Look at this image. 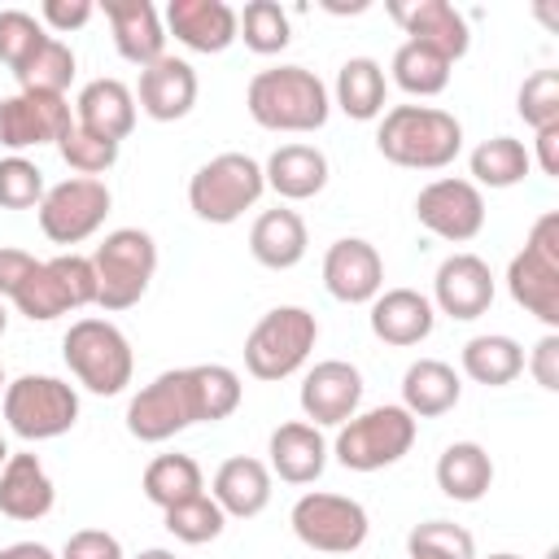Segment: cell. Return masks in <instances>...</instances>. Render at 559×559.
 I'll use <instances>...</instances> for the list:
<instances>
[{
    "label": "cell",
    "mask_w": 559,
    "mask_h": 559,
    "mask_svg": "<svg viewBox=\"0 0 559 559\" xmlns=\"http://www.w3.org/2000/svg\"><path fill=\"white\" fill-rule=\"evenodd\" d=\"M467 166H472L476 188H515L533 170V153L515 135H493V140H480L472 148Z\"/></svg>",
    "instance_id": "836d02e7"
},
{
    "label": "cell",
    "mask_w": 559,
    "mask_h": 559,
    "mask_svg": "<svg viewBox=\"0 0 559 559\" xmlns=\"http://www.w3.org/2000/svg\"><path fill=\"white\" fill-rule=\"evenodd\" d=\"M17 92H44V96H66V87L74 83V52L66 39L48 35V44L13 74Z\"/></svg>",
    "instance_id": "8d00e7d4"
},
{
    "label": "cell",
    "mask_w": 559,
    "mask_h": 559,
    "mask_svg": "<svg viewBox=\"0 0 559 559\" xmlns=\"http://www.w3.org/2000/svg\"><path fill=\"white\" fill-rule=\"evenodd\" d=\"M4 424L22 441H52L79 424V393L57 376H17L4 384Z\"/></svg>",
    "instance_id": "30bf717a"
},
{
    "label": "cell",
    "mask_w": 559,
    "mask_h": 559,
    "mask_svg": "<svg viewBox=\"0 0 559 559\" xmlns=\"http://www.w3.org/2000/svg\"><path fill=\"white\" fill-rule=\"evenodd\" d=\"M140 109L153 122H179L192 114L197 105V70L183 57H157L153 66L140 70V87H135Z\"/></svg>",
    "instance_id": "d6986e66"
},
{
    "label": "cell",
    "mask_w": 559,
    "mask_h": 559,
    "mask_svg": "<svg viewBox=\"0 0 559 559\" xmlns=\"http://www.w3.org/2000/svg\"><path fill=\"white\" fill-rule=\"evenodd\" d=\"M520 371H524V345L515 336L485 332V336H472L463 345V376L476 380V384H485V389H502Z\"/></svg>",
    "instance_id": "1f68e13d"
},
{
    "label": "cell",
    "mask_w": 559,
    "mask_h": 559,
    "mask_svg": "<svg viewBox=\"0 0 559 559\" xmlns=\"http://www.w3.org/2000/svg\"><path fill=\"white\" fill-rule=\"evenodd\" d=\"M537 166H542V175L559 179V127L537 131Z\"/></svg>",
    "instance_id": "816d5d0a"
},
{
    "label": "cell",
    "mask_w": 559,
    "mask_h": 559,
    "mask_svg": "<svg viewBox=\"0 0 559 559\" xmlns=\"http://www.w3.org/2000/svg\"><path fill=\"white\" fill-rule=\"evenodd\" d=\"M358 402H362V376L354 362H341V358H328V362H314L301 380V411H306V424L323 428V424H345L358 415Z\"/></svg>",
    "instance_id": "e0dca14e"
},
{
    "label": "cell",
    "mask_w": 559,
    "mask_h": 559,
    "mask_svg": "<svg viewBox=\"0 0 559 559\" xmlns=\"http://www.w3.org/2000/svg\"><path fill=\"white\" fill-rule=\"evenodd\" d=\"M4 459H9V445H4V437H0V467H4Z\"/></svg>",
    "instance_id": "6f0895ef"
},
{
    "label": "cell",
    "mask_w": 559,
    "mask_h": 559,
    "mask_svg": "<svg viewBox=\"0 0 559 559\" xmlns=\"http://www.w3.org/2000/svg\"><path fill=\"white\" fill-rule=\"evenodd\" d=\"M485 559H520V555H511V550H498V555H485Z\"/></svg>",
    "instance_id": "9f6ffc18"
},
{
    "label": "cell",
    "mask_w": 559,
    "mask_h": 559,
    "mask_svg": "<svg viewBox=\"0 0 559 559\" xmlns=\"http://www.w3.org/2000/svg\"><path fill=\"white\" fill-rule=\"evenodd\" d=\"M162 520H166V533L175 542H183V546H205V542H214L227 528V515H223V507L210 493H197V498L162 511Z\"/></svg>",
    "instance_id": "f35d334b"
},
{
    "label": "cell",
    "mask_w": 559,
    "mask_h": 559,
    "mask_svg": "<svg viewBox=\"0 0 559 559\" xmlns=\"http://www.w3.org/2000/svg\"><path fill=\"white\" fill-rule=\"evenodd\" d=\"M245 109L258 127L266 131H288V135H306L319 131L332 114L328 87L314 70L306 66H271L258 70L245 87Z\"/></svg>",
    "instance_id": "6da1fadb"
},
{
    "label": "cell",
    "mask_w": 559,
    "mask_h": 559,
    "mask_svg": "<svg viewBox=\"0 0 559 559\" xmlns=\"http://www.w3.org/2000/svg\"><path fill=\"white\" fill-rule=\"evenodd\" d=\"M74 122L92 135L122 144L135 131V92L122 79H92L74 100Z\"/></svg>",
    "instance_id": "cb8c5ba5"
},
{
    "label": "cell",
    "mask_w": 559,
    "mask_h": 559,
    "mask_svg": "<svg viewBox=\"0 0 559 559\" xmlns=\"http://www.w3.org/2000/svg\"><path fill=\"white\" fill-rule=\"evenodd\" d=\"M0 559H57V555L44 542H13V546L0 550Z\"/></svg>",
    "instance_id": "f5cc1de1"
},
{
    "label": "cell",
    "mask_w": 559,
    "mask_h": 559,
    "mask_svg": "<svg viewBox=\"0 0 559 559\" xmlns=\"http://www.w3.org/2000/svg\"><path fill=\"white\" fill-rule=\"evenodd\" d=\"M546 559H559V550H555V546H550V550H546Z\"/></svg>",
    "instance_id": "91938a15"
},
{
    "label": "cell",
    "mask_w": 559,
    "mask_h": 559,
    "mask_svg": "<svg viewBox=\"0 0 559 559\" xmlns=\"http://www.w3.org/2000/svg\"><path fill=\"white\" fill-rule=\"evenodd\" d=\"M197 380H201V402H205V424L214 419H227L236 406H240V376L223 362H201L197 367Z\"/></svg>",
    "instance_id": "f6af8a7d"
},
{
    "label": "cell",
    "mask_w": 559,
    "mask_h": 559,
    "mask_svg": "<svg viewBox=\"0 0 559 559\" xmlns=\"http://www.w3.org/2000/svg\"><path fill=\"white\" fill-rule=\"evenodd\" d=\"M493 485V459L476 441H454L437 459V489L454 502H480Z\"/></svg>",
    "instance_id": "f546056e"
},
{
    "label": "cell",
    "mask_w": 559,
    "mask_h": 559,
    "mask_svg": "<svg viewBox=\"0 0 559 559\" xmlns=\"http://www.w3.org/2000/svg\"><path fill=\"white\" fill-rule=\"evenodd\" d=\"M463 397V380L450 362L441 358H419L406 367L402 376V406L415 415V419H437L445 411H454Z\"/></svg>",
    "instance_id": "f1b7e54d"
},
{
    "label": "cell",
    "mask_w": 559,
    "mask_h": 559,
    "mask_svg": "<svg viewBox=\"0 0 559 559\" xmlns=\"http://www.w3.org/2000/svg\"><path fill=\"white\" fill-rule=\"evenodd\" d=\"M415 218L432 236H441L450 245H467L485 227V197H480V188L472 179H454V175L450 179H432L415 197Z\"/></svg>",
    "instance_id": "4fadbf2b"
},
{
    "label": "cell",
    "mask_w": 559,
    "mask_h": 559,
    "mask_svg": "<svg viewBox=\"0 0 559 559\" xmlns=\"http://www.w3.org/2000/svg\"><path fill=\"white\" fill-rule=\"evenodd\" d=\"M507 293L550 332L559 328V214H542L528 227L524 249L507 266Z\"/></svg>",
    "instance_id": "5b68a950"
},
{
    "label": "cell",
    "mask_w": 559,
    "mask_h": 559,
    "mask_svg": "<svg viewBox=\"0 0 559 559\" xmlns=\"http://www.w3.org/2000/svg\"><path fill=\"white\" fill-rule=\"evenodd\" d=\"M515 109L533 131L559 127V70H533L515 92Z\"/></svg>",
    "instance_id": "7bdbcfd3"
},
{
    "label": "cell",
    "mask_w": 559,
    "mask_h": 559,
    "mask_svg": "<svg viewBox=\"0 0 559 559\" xmlns=\"http://www.w3.org/2000/svg\"><path fill=\"white\" fill-rule=\"evenodd\" d=\"M35 253H26V249H13V245H0V297H13L17 293V284L35 271Z\"/></svg>",
    "instance_id": "f907efd6"
},
{
    "label": "cell",
    "mask_w": 559,
    "mask_h": 559,
    "mask_svg": "<svg viewBox=\"0 0 559 559\" xmlns=\"http://www.w3.org/2000/svg\"><path fill=\"white\" fill-rule=\"evenodd\" d=\"M57 153H61V162H66L74 175H83V179H96V175H105V170L118 162V144L105 140V135L83 131L79 122L57 140Z\"/></svg>",
    "instance_id": "b9f144b4"
},
{
    "label": "cell",
    "mask_w": 559,
    "mask_h": 559,
    "mask_svg": "<svg viewBox=\"0 0 559 559\" xmlns=\"http://www.w3.org/2000/svg\"><path fill=\"white\" fill-rule=\"evenodd\" d=\"M140 489H144V498H148L153 507L170 511V507H179V502L205 493V476H201V463H197L192 454H157V459L144 467Z\"/></svg>",
    "instance_id": "d6a6232c"
},
{
    "label": "cell",
    "mask_w": 559,
    "mask_h": 559,
    "mask_svg": "<svg viewBox=\"0 0 559 559\" xmlns=\"http://www.w3.org/2000/svg\"><path fill=\"white\" fill-rule=\"evenodd\" d=\"M266 454H271V476L288 480V485H314L328 467V441L314 424L306 419H288L271 432L266 441Z\"/></svg>",
    "instance_id": "7402d4cb"
},
{
    "label": "cell",
    "mask_w": 559,
    "mask_h": 559,
    "mask_svg": "<svg viewBox=\"0 0 559 559\" xmlns=\"http://www.w3.org/2000/svg\"><path fill=\"white\" fill-rule=\"evenodd\" d=\"M262 179L284 201H310V197H319L328 188V157L314 144H280L266 157Z\"/></svg>",
    "instance_id": "484cf974"
},
{
    "label": "cell",
    "mask_w": 559,
    "mask_h": 559,
    "mask_svg": "<svg viewBox=\"0 0 559 559\" xmlns=\"http://www.w3.org/2000/svg\"><path fill=\"white\" fill-rule=\"evenodd\" d=\"M223 515L231 520H253L266 511L271 502V467L262 459H249V454H236L227 459L218 472H214V493H210Z\"/></svg>",
    "instance_id": "83f0119b"
},
{
    "label": "cell",
    "mask_w": 559,
    "mask_h": 559,
    "mask_svg": "<svg viewBox=\"0 0 559 559\" xmlns=\"http://www.w3.org/2000/svg\"><path fill=\"white\" fill-rule=\"evenodd\" d=\"M415 432L419 428L406 406H371L341 424L332 454L349 472H380V467H393L402 454H411Z\"/></svg>",
    "instance_id": "9c48e42d"
},
{
    "label": "cell",
    "mask_w": 559,
    "mask_h": 559,
    "mask_svg": "<svg viewBox=\"0 0 559 559\" xmlns=\"http://www.w3.org/2000/svg\"><path fill=\"white\" fill-rule=\"evenodd\" d=\"M61 358H66L70 376L87 393H100V397L122 393L131 384V371H135L131 341L109 319H74L70 332L61 336Z\"/></svg>",
    "instance_id": "3957f363"
},
{
    "label": "cell",
    "mask_w": 559,
    "mask_h": 559,
    "mask_svg": "<svg viewBox=\"0 0 559 559\" xmlns=\"http://www.w3.org/2000/svg\"><path fill=\"white\" fill-rule=\"evenodd\" d=\"M323 288L345 306H371L384 288V262L371 240L341 236L323 253Z\"/></svg>",
    "instance_id": "9a60e30c"
},
{
    "label": "cell",
    "mask_w": 559,
    "mask_h": 559,
    "mask_svg": "<svg viewBox=\"0 0 559 559\" xmlns=\"http://www.w3.org/2000/svg\"><path fill=\"white\" fill-rule=\"evenodd\" d=\"M376 148L406 170H445L463 148V127L437 105H393L380 114Z\"/></svg>",
    "instance_id": "7a4b0ae2"
},
{
    "label": "cell",
    "mask_w": 559,
    "mask_h": 559,
    "mask_svg": "<svg viewBox=\"0 0 559 559\" xmlns=\"http://www.w3.org/2000/svg\"><path fill=\"white\" fill-rule=\"evenodd\" d=\"M48 44V31L35 13L26 9H0V61L17 74L39 48Z\"/></svg>",
    "instance_id": "60d3db41"
},
{
    "label": "cell",
    "mask_w": 559,
    "mask_h": 559,
    "mask_svg": "<svg viewBox=\"0 0 559 559\" xmlns=\"http://www.w3.org/2000/svg\"><path fill=\"white\" fill-rule=\"evenodd\" d=\"M367 319H371L376 341L406 349V345L428 341V332H432V323H437V310H432V301H428L424 293H415V288H380V297L371 301V314H367Z\"/></svg>",
    "instance_id": "603a6c76"
},
{
    "label": "cell",
    "mask_w": 559,
    "mask_h": 559,
    "mask_svg": "<svg viewBox=\"0 0 559 559\" xmlns=\"http://www.w3.org/2000/svg\"><path fill=\"white\" fill-rule=\"evenodd\" d=\"M44 170L35 162H26L22 153H9L0 157V205L4 210H39L44 201Z\"/></svg>",
    "instance_id": "ee69618b"
},
{
    "label": "cell",
    "mask_w": 559,
    "mask_h": 559,
    "mask_svg": "<svg viewBox=\"0 0 559 559\" xmlns=\"http://www.w3.org/2000/svg\"><path fill=\"white\" fill-rule=\"evenodd\" d=\"M384 96H389V83H384V66L376 57H349L336 70V105L354 122L380 118L384 114Z\"/></svg>",
    "instance_id": "4dcf8cb0"
},
{
    "label": "cell",
    "mask_w": 559,
    "mask_h": 559,
    "mask_svg": "<svg viewBox=\"0 0 559 559\" xmlns=\"http://www.w3.org/2000/svg\"><path fill=\"white\" fill-rule=\"evenodd\" d=\"M48 262H52L57 280L66 284L74 310L96 306V271H92V258H83V253H57V258H48Z\"/></svg>",
    "instance_id": "bcb514c9"
},
{
    "label": "cell",
    "mask_w": 559,
    "mask_h": 559,
    "mask_svg": "<svg viewBox=\"0 0 559 559\" xmlns=\"http://www.w3.org/2000/svg\"><path fill=\"white\" fill-rule=\"evenodd\" d=\"M306 245H310L306 223H301V214L288 210V205L262 210V214L253 218V227H249V253H253V262H262L266 271H288V266H297V262L306 258Z\"/></svg>",
    "instance_id": "4316f807"
},
{
    "label": "cell",
    "mask_w": 559,
    "mask_h": 559,
    "mask_svg": "<svg viewBox=\"0 0 559 559\" xmlns=\"http://www.w3.org/2000/svg\"><path fill=\"white\" fill-rule=\"evenodd\" d=\"M4 384H9V380H4V367H0V397H4Z\"/></svg>",
    "instance_id": "680465c9"
},
{
    "label": "cell",
    "mask_w": 559,
    "mask_h": 559,
    "mask_svg": "<svg viewBox=\"0 0 559 559\" xmlns=\"http://www.w3.org/2000/svg\"><path fill=\"white\" fill-rule=\"evenodd\" d=\"M135 559H175V550H162V546H148V550H140Z\"/></svg>",
    "instance_id": "db71d44e"
},
{
    "label": "cell",
    "mask_w": 559,
    "mask_h": 559,
    "mask_svg": "<svg viewBox=\"0 0 559 559\" xmlns=\"http://www.w3.org/2000/svg\"><path fill=\"white\" fill-rule=\"evenodd\" d=\"M389 17H393L415 44L437 48L450 66L472 48L467 17H463L450 0H389Z\"/></svg>",
    "instance_id": "ac0fdd59"
},
{
    "label": "cell",
    "mask_w": 559,
    "mask_h": 559,
    "mask_svg": "<svg viewBox=\"0 0 559 559\" xmlns=\"http://www.w3.org/2000/svg\"><path fill=\"white\" fill-rule=\"evenodd\" d=\"M389 70H393V83H397L406 96H441V92L450 87V61H445L437 48L415 44V39H406V44L393 52Z\"/></svg>",
    "instance_id": "e575fe53"
},
{
    "label": "cell",
    "mask_w": 559,
    "mask_h": 559,
    "mask_svg": "<svg viewBox=\"0 0 559 559\" xmlns=\"http://www.w3.org/2000/svg\"><path fill=\"white\" fill-rule=\"evenodd\" d=\"M288 524H293L297 542L319 555H354L371 528L362 502H354L345 493H323V489L301 493L288 511Z\"/></svg>",
    "instance_id": "8fae6325"
},
{
    "label": "cell",
    "mask_w": 559,
    "mask_h": 559,
    "mask_svg": "<svg viewBox=\"0 0 559 559\" xmlns=\"http://www.w3.org/2000/svg\"><path fill=\"white\" fill-rule=\"evenodd\" d=\"M314 341H319V319L306 306H275L245 336V371L266 384L288 380L293 371H301Z\"/></svg>",
    "instance_id": "8992f818"
},
{
    "label": "cell",
    "mask_w": 559,
    "mask_h": 559,
    "mask_svg": "<svg viewBox=\"0 0 559 559\" xmlns=\"http://www.w3.org/2000/svg\"><path fill=\"white\" fill-rule=\"evenodd\" d=\"M57 502L52 476L35 454H9L0 467V515L9 520H44Z\"/></svg>",
    "instance_id": "d4e9b609"
},
{
    "label": "cell",
    "mask_w": 559,
    "mask_h": 559,
    "mask_svg": "<svg viewBox=\"0 0 559 559\" xmlns=\"http://www.w3.org/2000/svg\"><path fill=\"white\" fill-rule=\"evenodd\" d=\"M92 13H96L92 0H44V4H39V22L52 26L57 35H70V31L87 26Z\"/></svg>",
    "instance_id": "c3c4849f"
},
{
    "label": "cell",
    "mask_w": 559,
    "mask_h": 559,
    "mask_svg": "<svg viewBox=\"0 0 559 559\" xmlns=\"http://www.w3.org/2000/svg\"><path fill=\"white\" fill-rule=\"evenodd\" d=\"M105 17H109L114 48L122 61L144 70L157 57H166V26L148 0H105Z\"/></svg>",
    "instance_id": "44dd1931"
},
{
    "label": "cell",
    "mask_w": 559,
    "mask_h": 559,
    "mask_svg": "<svg viewBox=\"0 0 559 559\" xmlns=\"http://www.w3.org/2000/svg\"><path fill=\"white\" fill-rule=\"evenodd\" d=\"M57 559H122V542L105 528H79V533H70V542L61 546Z\"/></svg>",
    "instance_id": "7dc6e473"
},
{
    "label": "cell",
    "mask_w": 559,
    "mask_h": 559,
    "mask_svg": "<svg viewBox=\"0 0 559 559\" xmlns=\"http://www.w3.org/2000/svg\"><path fill=\"white\" fill-rule=\"evenodd\" d=\"M4 328H9V310H4V297H0V336H4Z\"/></svg>",
    "instance_id": "11a10c76"
},
{
    "label": "cell",
    "mask_w": 559,
    "mask_h": 559,
    "mask_svg": "<svg viewBox=\"0 0 559 559\" xmlns=\"http://www.w3.org/2000/svg\"><path fill=\"white\" fill-rule=\"evenodd\" d=\"M114 197L105 188V179H83L70 175L61 183H52L39 201V231L52 245H83L87 236L100 231L105 214H109Z\"/></svg>",
    "instance_id": "7c38bea8"
},
{
    "label": "cell",
    "mask_w": 559,
    "mask_h": 559,
    "mask_svg": "<svg viewBox=\"0 0 559 559\" xmlns=\"http://www.w3.org/2000/svg\"><path fill=\"white\" fill-rule=\"evenodd\" d=\"M236 39H245V48L258 52V57L284 52L288 39H293V26H288L284 4L280 0H249L236 13Z\"/></svg>",
    "instance_id": "d590c367"
},
{
    "label": "cell",
    "mask_w": 559,
    "mask_h": 559,
    "mask_svg": "<svg viewBox=\"0 0 559 559\" xmlns=\"http://www.w3.org/2000/svg\"><path fill=\"white\" fill-rule=\"evenodd\" d=\"M74 127L70 100L66 96H44V92H13L0 100V144L9 153L57 144Z\"/></svg>",
    "instance_id": "5bb4252c"
},
{
    "label": "cell",
    "mask_w": 559,
    "mask_h": 559,
    "mask_svg": "<svg viewBox=\"0 0 559 559\" xmlns=\"http://www.w3.org/2000/svg\"><path fill=\"white\" fill-rule=\"evenodd\" d=\"M266 192L262 166L249 153H218L205 166H197V175L188 179V205L201 223H236L245 210L258 205V197Z\"/></svg>",
    "instance_id": "ba28073f"
},
{
    "label": "cell",
    "mask_w": 559,
    "mask_h": 559,
    "mask_svg": "<svg viewBox=\"0 0 559 559\" xmlns=\"http://www.w3.org/2000/svg\"><path fill=\"white\" fill-rule=\"evenodd\" d=\"M528 371H533V380H537L546 393L559 389V332H546V336L533 345V354H528Z\"/></svg>",
    "instance_id": "681fc988"
},
{
    "label": "cell",
    "mask_w": 559,
    "mask_h": 559,
    "mask_svg": "<svg viewBox=\"0 0 559 559\" xmlns=\"http://www.w3.org/2000/svg\"><path fill=\"white\" fill-rule=\"evenodd\" d=\"M205 424V402H201V380L197 367H175L153 376L127 406V432L135 441H170L175 432Z\"/></svg>",
    "instance_id": "277c9868"
},
{
    "label": "cell",
    "mask_w": 559,
    "mask_h": 559,
    "mask_svg": "<svg viewBox=\"0 0 559 559\" xmlns=\"http://www.w3.org/2000/svg\"><path fill=\"white\" fill-rule=\"evenodd\" d=\"M13 306H17V314H26L31 323H48V319H57V314H70L74 306H70V293H66V284L57 280V271H52V262H35V271L17 284V293L9 297Z\"/></svg>",
    "instance_id": "74e56055"
},
{
    "label": "cell",
    "mask_w": 559,
    "mask_h": 559,
    "mask_svg": "<svg viewBox=\"0 0 559 559\" xmlns=\"http://www.w3.org/2000/svg\"><path fill=\"white\" fill-rule=\"evenodd\" d=\"M493 306V271L476 253H450L432 275V310L467 323Z\"/></svg>",
    "instance_id": "2e32d148"
},
{
    "label": "cell",
    "mask_w": 559,
    "mask_h": 559,
    "mask_svg": "<svg viewBox=\"0 0 559 559\" xmlns=\"http://www.w3.org/2000/svg\"><path fill=\"white\" fill-rule=\"evenodd\" d=\"M411 559H476V537L454 520H424L406 533Z\"/></svg>",
    "instance_id": "ab89813d"
},
{
    "label": "cell",
    "mask_w": 559,
    "mask_h": 559,
    "mask_svg": "<svg viewBox=\"0 0 559 559\" xmlns=\"http://www.w3.org/2000/svg\"><path fill=\"white\" fill-rule=\"evenodd\" d=\"M162 26L192 52H223L236 44V9L227 0H170Z\"/></svg>",
    "instance_id": "ffe728a7"
},
{
    "label": "cell",
    "mask_w": 559,
    "mask_h": 559,
    "mask_svg": "<svg viewBox=\"0 0 559 559\" xmlns=\"http://www.w3.org/2000/svg\"><path fill=\"white\" fill-rule=\"evenodd\" d=\"M92 271H96V306L100 310H131L153 284L157 245L140 227H118L96 245Z\"/></svg>",
    "instance_id": "52a82bcc"
}]
</instances>
